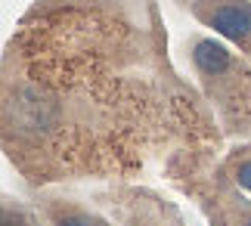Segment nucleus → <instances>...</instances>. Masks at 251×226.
Instances as JSON below:
<instances>
[{
    "label": "nucleus",
    "instance_id": "obj_2",
    "mask_svg": "<svg viewBox=\"0 0 251 226\" xmlns=\"http://www.w3.org/2000/svg\"><path fill=\"white\" fill-rule=\"evenodd\" d=\"M180 53L192 68V81L214 112L224 140H251V59L224 37L186 34Z\"/></svg>",
    "mask_w": 251,
    "mask_h": 226
},
{
    "label": "nucleus",
    "instance_id": "obj_1",
    "mask_svg": "<svg viewBox=\"0 0 251 226\" xmlns=\"http://www.w3.org/2000/svg\"><path fill=\"white\" fill-rule=\"evenodd\" d=\"M174 65L155 0H31L0 56V146L31 189L133 183L186 146H224Z\"/></svg>",
    "mask_w": 251,
    "mask_h": 226
},
{
    "label": "nucleus",
    "instance_id": "obj_3",
    "mask_svg": "<svg viewBox=\"0 0 251 226\" xmlns=\"http://www.w3.org/2000/svg\"><path fill=\"white\" fill-rule=\"evenodd\" d=\"M224 146H186L165 161L161 176L199 208L208 226H251V192L220 164Z\"/></svg>",
    "mask_w": 251,
    "mask_h": 226
},
{
    "label": "nucleus",
    "instance_id": "obj_4",
    "mask_svg": "<svg viewBox=\"0 0 251 226\" xmlns=\"http://www.w3.org/2000/svg\"><path fill=\"white\" fill-rule=\"evenodd\" d=\"M90 201L100 204L115 226H192L177 201L149 186L105 183L90 195Z\"/></svg>",
    "mask_w": 251,
    "mask_h": 226
},
{
    "label": "nucleus",
    "instance_id": "obj_7",
    "mask_svg": "<svg viewBox=\"0 0 251 226\" xmlns=\"http://www.w3.org/2000/svg\"><path fill=\"white\" fill-rule=\"evenodd\" d=\"M0 226H47V220L41 217V211L34 204L3 192V199H0Z\"/></svg>",
    "mask_w": 251,
    "mask_h": 226
},
{
    "label": "nucleus",
    "instance_id": "obj_6",
    "mask_svg": "<svg viewBox=\"0 0 251 226\" xmlns=\"http://www.w3.org/2000/svg\"><path fill=\"white\" fill-rule=\"evenodd\" d=\"M34 208L41 211L47 226H115V220L100 204H87L84 199L56 192V186L34 189Z\"/></svg>",
    "mask_w": 251,
    "mask_h": 226
},
{
    "label": "nucleus",
    "instance_id": "obj_5",
    "mask_svg": "<svg viewBox=\"0 0 251 226\" xmlns=\"http://www.w3.org/2000/svg\"><path fill=\"white\" fill-rule=\"evenodd\" d=\"M201 28L224 37L245 59H251V0H174Z\"/></svg>",
    "mask_w": 251,
    "mask_h": 226
}]
</instances>
